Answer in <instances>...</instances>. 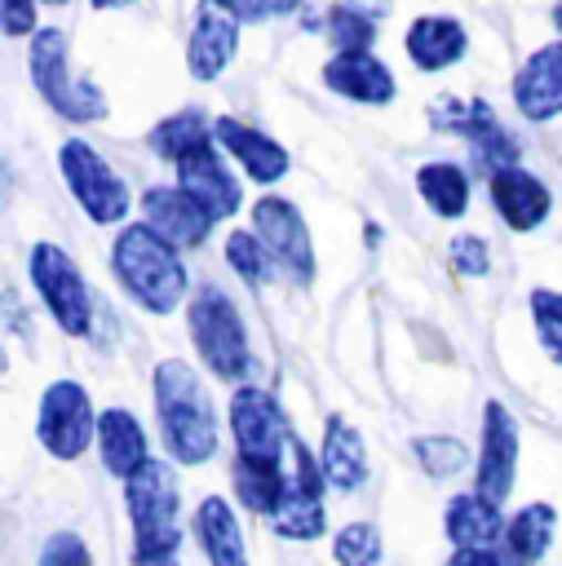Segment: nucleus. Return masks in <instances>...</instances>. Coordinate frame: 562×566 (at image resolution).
<instances>
[{
  "label": "nucleus",
  "instance_id": "b1692460",
  "mask_svg": "<svg viewBox=\"0 0 562 566\" xmlns=\"http://www.w3.org/2000/svg\"><path fill=\"white\" fill-rule=\"evenodd\" d=\"M93 433H97V451H102L106 473L128 478V473L146 460V433H142V424H137L124 407L102 411V420L93 424Z\"/></svg>",
  "mask_w": 562,
  "mask_h": 566
},
{
  "label": "nucleus",
  "instance_id": "c9c22d12",
  "mask_svg": "<svg viewBox=\"0 0 562 566\" xmlns=\"http://www.w3.org/2000/svg\"><path fill=\"white\" fill-rule=\"evenodd\" d=\"M451 265H456L460 274H469V279H482L487 265H491L487 243H482L478 234H460V239H451Z\"/></svg>",
  "mask_w": 562,
  "mask_h": 566
},
{
  "label": "nucleus",
  "instance_id": "a878e982",
  "mask_svg": "<svg viewBox=\"0 0 562 566\" xmlns=\"http://www.w3.org/2000/svg\"><path fill=\"white\" fill-rule=\"evenodd\" d=\"M553 526H558V513L549 504H527L509 526H504V548L518 566H535L544 553H549V539H553Z\"/></svg>",
  "mask_w": 562,
  "mask_h": 566
},
{
  "label": "nucleus",
  "instance_id": "f3484780",
  "mask_svg": "<svg viewBox=\"0 0 562 566\" xmlns=\"http://www.w3.org/2000/svg\"><path fill=\"white\" fill-rule=\"evenodd\" d=\"M491 203H496V212L504 217V226H513V230H535V226L549 217L553 195H549V186H544L535 172H527L522 164H500V168H491Z\"/></svg>",
  "mask_w": 562,
  "mask_h": 566
},
{
  "label": "nucleus",
  "instance_id": "f03ea898",
  "mask_svg": "<svg viewBox=\"0 0 562 566\" xmlns=\"http://www.w3.org/2000/svg\"><path fill=\"white\" fill-rule=\"evenodd\" d=\"M111 270L119 279V287L150 314H173L177 301L186 296V265L177 256V248L155 234L146 221L119 230L115 248H111Z\"/></svg>",
  "mask_w": 562,
  "mask_h": 566
},
{
  "label": "nucleus",
  "instance_id": "4be33fe9",
  "mask_svg": "<svg viewBox=\"0 0 562 566\" xmlns=\"http://www.w3.org/2000/svg\"><path fill=\"white\" fill-rule=\"evenodd\" d=\"M319 469H323V482L336 486V491H358L367 482V447H363L358 429H350L341 416L327 420Z\"/></svg>",
  "mask_w": 562,
  "mask_h": 566
},
{
  "label": "nucleus",
  "instance_id": "423d86ee",
  "mask_svg": "<svg viewBox=\"0 0 562 566\" xmlns=\"http://www.w3.org/2000/svg\"><path fill=\"white\" fill-rule=\"evenodd\" d=\"M58 164H62V177H66L75 203H80L97 226L124 221V212H128V203H133V199H128V186L119 181V172H115L89 142H80V137L62 142Z\"/></svg>",
  "mask_w": 562,
  "mask_h": 566
},
{
  "label": "nucleus",
  "instance_id": "6ab92c4d",
  "mask_svg": "<svg viewBox=\"0 0 562 566\" xmlns=\"http://www.w3.org/2000/svg\"><path fill=\"white\" fill-rule=\"evenodd\" d=\"M323 84L350 102H367V106H385L394 97V75L381 57H372V49H350L336 53L323 66Z\"/></svg>",
  "mask_w": 562,
  "mask_h": 566
},
{
  "label": "nucleus",
  "instance_id": "2f4dec72",
  "mask_svg": "<svg viewBox=\"0 0 562 566\" xmlns=\"http://www.w3.org/2000/svg\"><path fill=\"white\" fill-rule=\"evenodd\" d=\"M332 557L341 566H376L381 562V535H376V526H367V522L341 526V535L332 539Z\"/></svg>",
  "mask_w": 562,
  "mask_h": 566
},
{
  "label": "nucleus",
  "instance_id": "7c9ffc66",
  "mask_svg": "<svg viewBox=\"0 0 562 566\" xmlns=\"http://www.w3.org/2000/svg\"><path fill=\"white\" fill-rule=\"evenodd\" d=\"M412 451H416V460L425 464V473H434V478H451V473H460V469L469 464L465 442H460V438H443V433L416 438Z\"/></svg>",
  "mask_w": 562,
  "mask_h": 566
},
{
  "label": "nucleus",
  "instance_id": "6e6552de",
  "mask_svg": "<svg viewBox=\"0 0 562 566\" xmlns=\"http://www.w3.org/2000/svg\"><path fill=\"white\" fill-rule=\"evenodd\" d=\"M274 522V531L283 539H319L327 526L323 513V469L310 455L305 442L292 438V478H283V491L274 500V509L266 513Z\"/></svg>",
  "mask_w": 562,
  "mask_h": 566
},
{
  "label": "nucleus",
  "instance_id": "9b49d317",
  "mask_svg": "<svg viewBox=\"0 0 562 566\" xmlns=\"http://www.w3.org/2000/svg\"><path fill=\"white\" fill-rule=\"evenodd\" d=\"M434 124L443 128V133H456V137H465L469 146H473V159L491 172V168H500V164H518V142L500 128V119H496V111L487 106V102H460V97H443L438 106H434Z\"/></svg>",
  "mask_w": 562,
  "mask_h": 566
},
{
  "label": "nucleus",
  "instance_id": "c85d7f7f",
  "mask_svg": "<svg viewBox=\"0 0 562 566\" xmlns=\"http://www.w3.org/2000/svg\"><path fill=\"white\" fill-rule=\"evenodd\" d=\"M235 486H239V500L252 513H270L274 500H279V491H283V469H279V460L239 455L235 460Z\"/></svg>",
  "mask_w": 562,
  "mask_h": 566
},
{
  "label": "nucleus",
  "instance_id": "c756f323",
  "mask_svg": "<svg viewBox=\"0 0 562 566\" xmlns=\"http://www.w3.org/2000/svg\"><path fill=\"white\" fill-rule=\"evenodd\" d=\"M323 31H327V40L336 44V53H350V49H372V40H376V22H372V13H363V9H354V4H332L327 13H323Z\"/></svg>",
  "mask_w": 562,
  "mask_h": 566
},
{
  "label": "nucleus",
  "instance_id": "dca6fc26",
  "mask_svg": "<svg viewBox=\"0 0 562 566\" xmlns=\"http://www.w3.org/2000/svg\"><path fill=\"white\" fill-rule=\"evenodd\" d=\"M513 106L535 124L562 115V40L535 49L522 62V71L513 75Z\"/></svg>",
  "mask_w": 562,
  "mask_h": 566
},
{
  "label": "nucleus",
  "instance_id": "393cba45",
  "mask_svg": "<svg viewBox=\"0 0 562 566\" xmlns=\"http://www.w3.org/2000/svg\"><path fill=\"white\" fill-rule=\"evenodd\" d=\"M496 535H504V522H500V504L487 500V495H456L447 504V539L456 548H478V544H491Z\"/></svg>",
  "mask_w": 562,
  "mask_h": 566
},
{
  "label": "nucleus",
  "instance_id": "a18cd8bd",
  "mask_svg": "<svg viewBox=\"0 0 562 566\" xmlns=\"http://www.w3.org/2000/svg\"><path fill=\"white\" fill-rule=\"evenodd\" d=\"M4 367H9V358H4V349H0V376H4Z\"/></svg>",
  "mask_w": 562,
  "mask_h": 566
},
{
  "label": "nucleus",
  "instance_id": "ddd939ff",
  "mask_svg": "<svg viewBox=\"0 0 562 566\" xmlns=\"http://www.w3.org/2000/svg\"><path fill=\"white\" fill-rule=\"evenodd\" d=\"M513 473H518V420L500 402H487L482 407V451H478V495L500 504L513 491Z\"/></svg>",
  "mask_w": 562,
  "mask_h": 566
},
{
  "label": "nucleus",
  "instance_id": "e433bc0d",
  "mask_svg": "<svg viewBox=\"0 0 562 566\" xmlns=\"http://www.w3.org/2000/svg\"><path fill=\"white\" fill-rule=\"evenodd\" d=\"M447 566H500V557L487 544H478V548H456V557Z\"/></svg>",
  "mask_w": 562,
  "mask_h": 566
},
{
  "label": "nucleus",
  "instance_id": "7ed1b4c3",
  "mask_svg": "<svg viewBox=\"0 0 562 566\" xmlns=\"http://www.w3.org/2000/svg\"><path fill=\"white\" fill-rule=\"evenodd\" d=\"M124 504H128V522H133V557H177L181 495H177L173 469L146 455L124 478Z\"/></svg>",
  "mask_w": 562,
  "mask_h": 566
},
{
  "label": "nucleus",
  "instance_id": "a19ab883",
  "mask_svg": "<svg viewBox=\"0 0 562 566\" xmlns=\"http://www.w3.org/2000/svg\"><path fill=\"white\" fill-rule=\"evenodd\" d=\"M261 4H266V18H270V13H292L301 0H261Z\"/></svg>",
  "mask_w": 562,
  "mask_h": 566
},
{
  "label": "nucleus",
  "instance_id": "49530a36",
  "mask_svg": "<svg viewBox=\"0 0 562 566\" xmlns=\"http://www.w3.org/2000/svg\"><path fill=\"white\" fill-rule=\"evenodd\" d=\"M44 4H66V0H44Z\"/></svg>",
  "mask_w": 562,
  "mask_h": 566
},
{
  "label": "nucleus",
  "instance_id": "bb28decb",
  "mask_svg": "<svg viewBox=\"0 0 562 566\" xmlns=\"http://www.w3.org/2000/svg\"><path fill=\"white\" fill-rule=\"evenodd\" d=\"M416 190H420V199L438 212V217H465V208H469V177L456 168V164H425L420 172H416Z\"/></svg>",
  "mask_w": 562,
  "mask_h": 566
},
{
  "label": "nucleus",
  "instance_id": "f704fd0d",
  "mask_svg": "<svg viewBox=\"0 0 562 566\" xmlns=\"http://www.w3.org/2000/svg\"><path fill=\"white\" fill-rule=\"evenodd\" d=\"M40 566H93V557H89V548H84L80 535L58 531V535H49V544L40 553Z\"/></svg>",
  "mask_w": 562,
  "mask_h": 566
},
{
  "label": "nucleus",
  "instance_id": "ea45409f",
  "mask_svg": "<svg viewBox=\"0 0 562 566\" xmlns=\"http://www.w3.org/2000/svg\"><path fill=\"white\" fill-rule=\"evenodd\" d=\"M345 4H354V9H363V13H372V18L389 9V0H345Z\"/></svg>",
  "mask_w": 562,
  "mask_h": 566
},
{
  "label": "nucleus",
  "instance_id": "aec40b11",
  "mask_svg": "<svg viewBox=\"0 0 562 566\" xmlns=\"http://www.w3.org/2000/svg\"><path fill=\"white\" fill-rule=\"evenodd\" d=\"M212 137L243 164V172L252 177V181H261V186H270V181H279L283 172H288V150L274 142V137H266V133H257V128H248V124H239V119H230V115H221V119H212Z\"/></svg>",
  "mask_w": 562,
  "mask_h": 566
},
{
  "label": "nucleus",
  "instance_id": "a211bd4d",
  "mask_svg": "<svg viewBox=\"0 0 562 566\" xmlns=\"http://www.w3.org/2000/svg\"><path fill=\"white\" fill-rule=\"evenodd\" d=\"M173 168H177V186H181L186 195H195V199L212 212V221H221V217L239 212V203H243L239 181H235V177L226 172V164L217 159L212 142H208V146H199V150H190V155H181Z\"/></svg>",
  "mask_w": 562,
  "mask_h": 566
},
{
  "label": "nucleus",
  "instance_id": "4c0bfd02",
  "mask_svg": "<svg viewBox=\"0 0 562 566\" xmlns=\"http://www.w3.org/2000/svg\"><path fill=\"white\" fill-rule=\"evenodd\" d=\"M217 4H226L239 22H261L266 18V4L261 0H217Z\"/></svg>",
  "mask_w": 562,
  "mask_h": 566
},
{
  "label": "nucleus",
  "instance_id": "79ce46f5",
  "mask_svg": "<svg viewBox=\"0 0 562 566\" xmlns=\"http://www.w3.org/2000/svg\"><path fill=\"white\" fill-rule=\"evenodd\" d=\"M133 566H181L177 557H133Z\"/></svg>",
  "mask_w": 562,
  "mask_h": 566
},
{
  "label": "nucleus",
  "instance_id": "473e14b6",
  "mask_svg": "<svg viewBox=\"0 0 562 566\" xmlns=\"http://www.w3.org/2000/svg\"><path fill=\"white\" fill-rule=\"evenodd\" d=\"M531 318H535V336L549 349V358L562 363V292L535 287L531 292Z\"/></svg>",
  "mask_w": 562,
  "mask_h": 566
},
{
  "label": "nucleus",
  "instance_id": "412c9836",
  "mask_svg": "<svg viewBox=\"0 0 562 566\" xmlns=\"http://www.w3.org/2000/svg\"><path fill=\"white\" fill-rule=\"evenodd\" d=\"M403 44H407V57H412L420 71H443V66H451V62L465 57L469 35H465V27H460L456 18H447V13H420V18L407 27Z\"/></svg>",
  "mask_w": 562,
  "mask_h": 566
},
{
  "label": "nucleus",
  "instance_id": "20e7f679",
  "mask_svg": "<svg viewBox=\"0 0 562 566\" xmlns=\"http://www.w3.org/2000/svg\"><path fill=\"white\" fill-rule=\"evenodd\" d=\"M190 336H195V349L199 358L212 367V376L221 380H243L248 367H252V349H248V332H243V318L235 310V301L217 287V283H204L190 301Z\"/></svg>",
  "mask_w": 562,
  "mask_h": 566
},
{
  "label": "nucleus",
  "instance_id": "f8f14e48",
  "mask_svg": "<svg viewBox=\"0 0 562 566\" xmlns=\"http://www.w3.org/2000/svg\"><path fill=\"white\" fill-rule=\"evenodd\" d=\"M230 429H235L239 455H252V460H279V451L288 442V424H283L279 402L266 389H252V385H243L235 394V402H230Z\"/></svg>",
  "mask_w": 562,
  "mask_h": 566
},
{
  "label": "nucleus",
  "instance_id": "2eb2a0df",
  "mask_svg": "<svg viewBox=\"0 0 562 566\" xmlns=\"http://www.w3.org/2000/svg\"><path fill=\"white\" fill-rule=\"evenodd\" d=\"M239 49V18L217 4V0H204L199 13H195V31H190V44H186V71L195 80H217L230 57Z\"/></svg>",
  "mask_w": 562,
  "mask_h": 566
},
{
  "label": "nucleus",
  "instance_id": "5701e85b",
  "mask_svg": "<svg viewBox=\"0 0 562 566\" xmlns=\"http://www.w3.org/2000/svg\"><path fill=\"white\" fill-rule=\"evenodd\" d=\"M195 535L204 544V557L212 566H248V548H243V531H239V517L226 500L208 495L195 513Z\"/></svg>",
  "mask_w": 562,
  "mask_h": 566
},
{
  "label": "nucleus",
  "instance_id": "72a5a7b5",
  "mask_svg": "<svg viewBox=\"0 0 562 566\" xmlns=\"http://www.w3.org/2000/svg\"><path fill=\"white\" fill-rule=\"evenodd\" d=\"M226 261L235 265V274L239 279H248V283H266V274H270V252L261 248V239L257 234H248V230H235L230 239H226Z\"/></svg>",
  "mask_w": 562,
  "mask_h": 566
},
{
  "label": "nucleus",
  "instance_id": "58836bf2",
  "mask_svg": "<svg viewBox=\"0 0 562 566\" xmlns=\"http://www.w3.org/2000/svg\"><path fill=\"white\" fill-rule=\"evenodd\" d=\"M9 195H13V172H9V164L0 159V208L9 203Z\"/></svg>",
  "mask_w": 562,
  "mask_h": 566
},
{
  "label": "nucleus",
  "instance_id": "4468645a",
  "mask_svg": "<svg viewBox=\"0 0 562 566\" xmlns=\"http://www.w3.org/2000/svg\"><path fill=\"white\" fill-rule=\"evenodd\" d=\"M142 212H146V226L155 234H164L173 248H199L212 230V212L186 195L181 186H155L142 195Z\"/></svg>",
  "mask_w": 562,
  "mask_h": 566
},
{
  "label": "nucleus",
  "instance_id": "9d476101",
  "mask_svg": "<svg viewBox=\"0 0 562 566\" xmlns=\"http://www.w3.org/2000/svg\"><path fill=\"white\" fill-rule=\"evenodd\" d=\"M93 407L84 385L75 380H53L40 398V416H35V438L44 442L49 455L58 460H75L84 455V447L93 442Z\"/></svg>",
  "mask_w": 562,
  "mask_h": 566
},
{
  "label": "nucleus",
  "instance_id": "37998d69",
  "mask_svg": "<svg viewBox=\"0 0 562 566\" xmlns=\"http://www.w3.org/2000/svg\"><path fill=\"white\" fill-rule=\"evenodd\" d=\"M119 4H133V0H93V9H119Z\"/></svg>",
  "mask_w": 562,
  "mask_h": 566
},
{
  "label": "nucleus",
  "instance_id": "f257e3e1",
  "mask_svg": "<svg viewBox=\"0 0 562 566\" xmlns=\"http://www.w3.org/2000/svg\"><path fill=\"white\" fill-rule=\"evenodd\" d=\"M155 411L164 429V447L177 464H204L217 451V411L181 358H164L155 367Z\"/></svg>",
  "mask_w": 562,
  "mask_h": 566
},
{
  "label": "nucleus",
  "instance_id": "39448f33",
  "mask_svg": "<svg viewBox=\"0 0 562 566\" xmlns=\"http://www.w3.org/2000/svg\"><path fill=\"white\" fill-rule=\"evenodd\" d=\"M66 57H71L66 31L44 27V31L31 35L27 66H31V84H35V93H40L62 119H75V124L102 119V115H106V97H102L89 80H71Z\"/></svg>",
  "mask_w": 562,
  "mask_h": 566
},
{
  "label": "nucleus",
  "instance_id": "c03bdc74",
  "mask_svg": "<svg viewBox=\"0 0 562 566\" xmlns=\"http://www.w3.org/2000/svg\"><path fill=\"white\" fill-rule=\"evenodd\" d=\"M553 22H558V31H562V0L553 4Z\"/></svg>",
  "mask_w": 562,
  "mask_h": 566
},
{
  "label": "nucleus",
  "instance_id": "1a4fd4ad",
  "mask_svg": "<svg viewBox=\"0 0 562 566\" xmlns=\"http://www.w3.org/2000/svg\"><path fill=\"white\" fill-rule=\"evenodd\" d=\"M252 234L261 239V248L270 252V261L279 270H288L301 287L314 279V243L305 230V217L296 212V203L266 195L252 203Z\"/></svg>",
  "mask_w": 562,
  "mask_h": 566
},
{
  "label": "nucleus",
  "instance_id": "cd10ccee",
  "mask_svg": "<svg viewBox=\"0 0 562 566\" xmlns=\"http://www.w3.org/2000/svg\"><path fill=\"white\" fill-rule=\"evenodd\" d=\"M208 142H212V124H208L199 111L168 115V119H159V124L150 128V150H155L159 159H168V164H177L181 155H190V150H199V146H208Z\"/></svg>",
  "mask_w": 562,
  "mask_h": 566
},
{
  "label": "nucleus",
  "instance_id": "0eeeda50",
  "mask_svg": "<svg viewBox=\"0 0 562 566\" xmlns=\"http://www.w3.org/2000/svg\"><path fill=\"white\" fill-rule=\"evenodd\" d=\"M27 270H31V283L40 292V301L49 305L53 323L62 332H71V336H84L89 323H93V296H89L75 261L58 243H35Z\"/></svg>",
  "mask_w": 562,
  "mask_h": 566
}]
</instances>
